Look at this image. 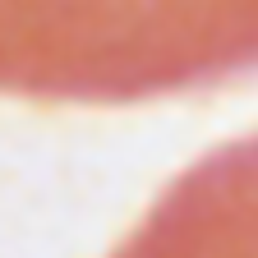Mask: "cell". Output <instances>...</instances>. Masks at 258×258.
Returning a JSON list of instances; mask_svg holds the SVG:
<instances>
[{"label":"cell","instance_id":"6da1fadb","mask_svg":"<svg viewBox=\"0 0 258 258\" xmlns=\"http://www.w3.org/2000/svg\"><path fill=\"white\" fill-rule=\"evenodd\" d=\"M258 70V0H0V92L143 102Z\"/></svg>","mask_w":258,"mask_h":258},{"label":"cell","instance_id":"7a4b0ae2","mask_svg":"<svg viewBox=\"0 0 258 258\" xmlns=\"http://www.w3.org/2000/svg\"><path fill=\"white\" fill-rule=\"evenodd\" d=\"M111 258H258V134L184 171Z\"/></svg>","mask_w":258,"mask_h":258}]
</instances>
